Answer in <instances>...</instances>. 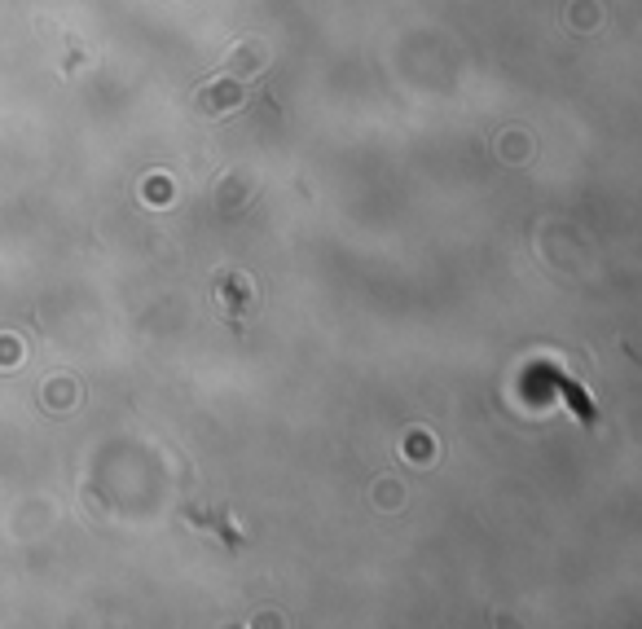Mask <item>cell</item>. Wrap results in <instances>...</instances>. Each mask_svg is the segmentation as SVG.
Instances as JSON below:
<instances>
[{
  "mask_svg": "<svg viewBox=\"0 0 642 629\" xmlns=\"http://www.w3.org/2000/svg\"><path fill=\"white\" fill-rule=\"evenodd\" d=\"M559 387H563V397H568V405H576V409L585 414V423H594V409L585 405V392H581L576 383H568V379H559Z\"/></svg>",
  "mask_w": 642,
  "mask_h": 629,
  "instance_id": "cell-1",
  "label": "cell"
}]
</instances>
